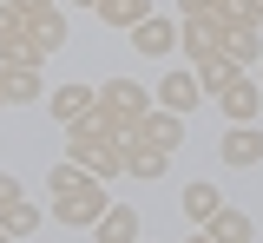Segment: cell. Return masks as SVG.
I'll return each mask as SVG.
<instances>
[{"label":"cell","instance_id":"4fadbf2b","mask_svg":"<svg viewBox=\"0 0 263 243\" xmlns=\"http://www.w3.org/2000/svg\"><path fill=\"white\" fill-rule=\"evenodd\" d=\"M92 13L105 20V27H119V33H132L138 20H152V0H99Z\"/></svg>","mask_w":263,"mask_h":243},{"label":"cell","instance_id":"f1b7e54d","mask_svg":"<svg viewBox=\"0 0 263 243\" xmlns=\"http://www.w3.org/2000/svg\"><path fill=\"white\" fill-rule=\"evenodd\" d=\"M257 86H263V72H257Z\"/></svg>","mask_w":263,"mask_h":243},{"label":"cell","instance_id":"6da1fadb","mask_svg":"<svg viewBox=\"0 0 263 243\" xmlns=\"http://www.w3.org/2000/svg\"><path fill=\"white\" fill-rule=\"evenodd\" d=\"M125 151H132V138H125V132H112V125H99L92 112H86L79 125H66V158H72L79 171H92L99 184L125 171Z\"/></svg>","mask_w":263,"mask_h":243},{"label":"cell","instance_id":"f546056e","mask_svg":"<svg viewBox=\"0 0 263 243\" xmlns=\"http://www.w3.org/2000/svg\"><path fill=\"white\" fill-rule=\"evenodd\" d=\"M138 243H145V237H138Z\"/></svg>","mask_w":263,"mask_h":243},{"label":"cell","instance_id":"30bf717a","mask_svg":"<svg viewBox=\"0 0 263 243\" xmlns=\"http://www.w3.org/2000/svg\"><path fill=\"white\" fill-rule=\"evenodd\" d=\"M0 92H7V105H40L46 79H40V66H0Z\"/></svg>","mask_w":263,"mask_h":243},{"label":"cell","instance_id":"8992f818","mask_svg":"<svg viewBox=\"0 0 263 243\" xmlns=\"http://www.w3.org/2000/svg\"><path fill=\"white\" fill-rule=\"evenodd\" d=\"M230 27H237V20H184V27H178V39H184V53H191V59H217Z\"/></svg>","mask_w":263,"mask_h":243},{"label":"cell","instance_id":"5b68a950","mask_svg":"<svg viewBox=\"0 0 263 243\" xmlns=\"http://www.w3.org/2000/svg\"><path fill=\"white\" fill-rule=\"evenodd\" d=\"M138 145H158V151H178L184 145V118L178 112H164V105H152L145 118H138V132H132Z\"/></svg>","mask_w":263,"mask_h":243},{"label":"cell","instance_id":"5bb4252c","mask_svg":"<svg viewBox=\"0 0 263 243\" xmlns=\"http://www.w3.org/2000/svg\"><path fill=\"white\" fill-rule=\"evenodd\" d=\"M204 237H211V243H250V237H257V224H250L243 210H217V217L204 224Z\"/></svg>","mask_w":263,"mask_h":243},{"label":"cell","instance_id":"ba28073f","mask_svg":"<svg viewBox=\"0 0 263 243\" xmlns=\"http://www.w3.org/2000/svg\"><path fill=\"white\" fill-rule=\"evenodd\" d=\"M152 99H158L164 112H178V118H184V112H191V105L204 99V86H197V72H164V79H158V92H152Z\"/></svg>","mask_w":263,"mask_h":243},{"label":"cell","instance_id":"277c9868","mask_svg":"<svg viewBox=\"0 0 263 243\" xmlns=\"http://www.w3.org/2000/svg\"><path fill=\"white\" fill-rule=\"evenodd\" d=\"M217 112H224L230 125H257V112H263V86L250 79V72H230V86L217 92Z\"/></svg>","mask_w":263,"mask_h":243},{"label":"cell","instance_id":"ffe728a7","mask_svg":"<svg viewBox=\"0 0 263 243\" xmlns=\"http://www.w3.org/2000/svg\"><path fill=\"white\" fill-rule=\"evenodd\" d=\"M86 177H92V171H79V165H72V158H66V165H53V177H46V191H53V197H60V191H79V184H86Z\"/></svg>","mask_w":263,"mask_h":243},{"label":"cell","instance_id":"484cf974","mask_svg":"<svg viewBox=\"0 0 263 243\" xmlns=\"http://www.w3.org/2000/svg\"><path fill=\"white\" fill-rule=\"evenodd\" d=\"M184 243H211V237H184Z\"/></svg>","mask_w":263,"mask_h":243},{"label":"cell","instance_id":"d6986e66","mask_svg":"<svg viewBox=\"0 0 263 243\" xmlns=\"http://www.w3.org/2000/svg\"><path fill=\"white\" fill-rule=\"evenodd\" d=\"M230 72H243V66H230L224 53H217V59H197V86H204V92L217 99V92H224V86H230Z\"/></svg>","mask_w":263,"mask_h":243},{"label":"cell","instance_id":"4316f807","mask_svg":"<svg viewBox=\"0 0 263 243\" xmlns=\"http://www.w3.org/2000/svg\"><path fill=\"white\" fill-rule=\"evenodd\" d=\"M0 243H13V237H7V230H0Z\"/></svg>","mask_w":263,"mask_h":243},{"label":"cell","instance_id":"9a60e30c","mask_svg":"<svg viewBox=\"0 0 263 243\" xmlns=\"http://www.w3.org/2000/svg\"><path fill=\"white\" fill-rule=\"evenodd\" d=\"M224 59H230V66H257V59H263V39H257V27H243V20H237V27L224 33Z\"/></svg>","mask_w":263,"mask_h":243},{"label":"cell","instance_id":"9c48e42d","mask_svg":"<svg viewBox=\"0 0 263 243\" xmlns=\"http://www.w3.org/2000/svg\"><path fill=\"white\" fill-rule=\"evenodd\" d=\"M217 158L237 165V171H243V165H263V132H257V125H230L224 145H217Z\"/></svg>","mask_w":263,"mask_h":243},{"label":"cell","instance_id":"83f0119b","mask_svg":"<svg viewBox=\"0 0 263 243\" xmlns=\"http://www.w3.org/2000/svg\"><path fill=\"white\" fill-rule=\"evenodd\" d=\"M0 105H7V92H0Z\"/></svg>","mask_w":263,"mask_h":243},{"label":"cell","instance_id":"8fae6325","mask_svg":"<svg viewBox=\"0 0 263 243\" xmlns=\"http://www.w3.org/2000/svg\"><path fill=\"white\" fill-rule=\"evenodd\" d=\"M92 99H99V86H60V92L46 99V112H53L60 125H79V118L92 112Z\"/></svg>","mask_w":263,"mask_h":243},{"label":"cell","instance_id":"ac0fdd59","mask_svg":"<svg viewBox=\"0 0 263 243\" xmlns=\"http://www.w3.org/2000/svg\"><path fill=\"white\" fill-rule=\"evenodd\" d=\"M164 165H171V151L132 138V151H125V171H132V177H164Z\"/></svg>","mask_w":263,"mask_h":243},{"label":"cell","instance_id":"2e32d148","mask_svg":"<svg viewBox=\"0 0 263 243\" xmlns=\"http://www.w3.org/2000/svg\"><path fill=\"white\" fill-rule=\"evenodd\" d=\"M184 224H211L217 210H224V197H217V184H184Z\"/></svg>","mask_w":263,"mask_h":243},{"label":"cell","instance_id":"44dd1931","mask_svg":"<svg viewBox=\"0 0 263 243\" xmlns=\"http://www.w3.org/2000/svg\"><path fill=\"white\" fill-rule=\"evenodd\" d=\"M20 33V13H13V7H7V0H0V46H7V39Z\"/></svg>","mask_w":263,"mask_h":243},{"label":"cell","instance_id":"603a6c76","mask_svg":"<svg viewBox=\"0 0 263 243\" xmlns=\"http://www.w3.org/2000/svg\"><path fill=\"white\" fill-rule=\"evenodd\" d=\"M7 7H13V13H46L53 0H7Z\"/></svg>","mask_w":263,"mask_h":243},{"label":"cell","instance_id":"52a82bcc","mask_svg":"<svg viewBox=\"0 0 263 243\" xmlns=\"http://www.w3.org/2000/svg\"><path fill=\"white\" fill-rule=\"evenodd\" d=\"M171 46H178V20H158V13H152V20L132 27V53H145V59H164Z\"/></svg>","mask_w":263,"mask_h":243},{"label":"cell","instance_id":"7c38bea8","mask_svg":"<svg viewBox=\"0 0 263 243\" xmlns=\"http://www.w3.org/2000/svg\"><path fill=\"white\" fill-rule=\"evenodd\" d=\"M92 237H99V243H138V210L105 204V217L92 224Z\"/></svg>","mask_w":263,"mask_h":243},{"label":"cell","instance_id":"d4e9b609","mask_svg":"<svg viewBox=\"0 0 263 243\" xmlns=\"http://www.w3.org/2000/svg\"><path fill=\"white\" fill-rule=\"evenodd\" d=\"M72 7H99V0H72Z\"/></svg>","mask_w":263,"mask_h":243},{"label":"cell","instance_id":"7a4b0ae2","mask_svg":"<svg viewBox=\"0 0 263 243\" xmlns=\"http://www.w3.org/2000/svg\"><path fill=\"white\" fill-rule=\"evenodd\" d=\"M152 105H158V99H152L145 86H132V79H105V86H99V99H92V118L132 138V132H138V118H145Z\"/></svg>","mask_w":263,"mask_h":243},{"label":"cell","instance_id":"3957f363","mask_svg":"<svg viewBox=\"0 0 263 243\" xmlns=\"http://www.w3.org/2000/svg\"><path fill=\"white\" fill-rule=\"evenodd\" d=\"M46 217H53V224H66V230H92L99 217H105V184H99V177H86L79 191H60Z\"/></svg>","mask_w":263,"mask_h":243},{"label":"cell","instance_id":"e0dca14e","mask_svg":"<svg viewBox=\"0 0 263 243\" xmlns=\"http://www.w3.org/2000/svg\"><path fill=\"white\" fill-rule=\"evenodd\" d=\"M40 224H46V210H33L27 197H20V204H7V210H0V230H7L13 243H20V237H33Z\"/></svg>","mask_w":263,"mask_h":243},{"label":"cell","instance_id":"7402d4cb","mask_svg":"<svg viewBox=\"0 0 263 243\" xmlns=\"http://www.w3.org/2000/svg\"><path fill=\"white\" fill-rule=\"evenodd\" d=\"M20 197H27V191H20V184H13V177L0 171V210H7V204H20Z\"/></svg>","mask_w":263,"mask_h":243},{"label":"cell","instance_id":"cb8c5ba5","mask_svg":"<svg viewBox=\"0 0 263 243\" xmlns=\"http://www.w3.org/2000/svg\"><path fill=\"white\" fill-rule=\"evenodd\" d=\"M237 7H243V20H250V27H263V0H237Z\"/></svg>","mask_w":263,"mask_h":243}]
</instances>
